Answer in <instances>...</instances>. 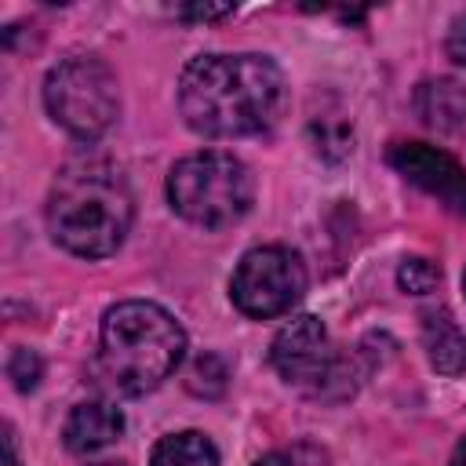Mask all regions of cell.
<instances>
[{
  "instance_id": "obj_6",
  "label": "cell",
  "mask_w": 466,
  "mask_h": 466,
  "mask_svg": "<svg viewBox=\"0 0 466 466\" xmlns=\"http://www.w3.org/2000/svg\"><path fill=\"white\" fill-rule=\"evenodd\" d=\"M302 291H306V266L295 251L280 244L251 248L229 280L233 306L255 320L288 313L302 299Z\"/></svg>"
},
{
  "instance_id": "obj_9",
  "label": "cell",
  "mask_w": 466,
  "mask_h": 466,
  "mask_svg": "<svg viewBox=\"0 0 466 466\" xmlns=\"http://www.w3.org/2000/svg\"><path fill=\"white\" fill-rule=\"evenodd\" d=\"M124 430V415L113 408V404H102V400H87V404H76L66 419V444L73 451H98L106 444H113Z\"/></svg>"
},
{
  "instance_id": "obj_10",
  "label": "cell",
  "mask_w": 466,
  "mask_h": 466,
  "mask_svg": "<svg viewBox=\"0 0 466 466\" xmlns=\"http://www.w3.org/2000/svg\"><path fill=\"white\" fill-rule=\"evenodd\" d=\"M422 346H426L430 364L441 375H462L466 371V335L444 309H433L422 317Z\"/></svg>"
},
{
  "instance_id": "obj_14",
  "label": "cell",
  "mask_w": 466,
  "mask_h": 466,
  "mask_svg": "<svg viewBox=\"0 0 466 466\" xmlns=\"http://www.w3.org/2000/svg\"><path fill=\"white\" fill-rule=\"evenodd\" d=\"M40 375H44V364H40V357H36L33 350L18 346V350L7 357V379L15 382V390H22V393L36 390Z\"/></svg>"
},
{
  "instance_id": "obj_17",
  "label": "cell",
  "mask_w": 466,
  "mask_h": 466,
  "mask_svg": "<svg viewBox=\"0 0 466 466\" xmlns=\"http://www.w3.org/2000/svg\"><path fill=\"white\" fill-rule=\"evenodd\" d=\"M255 466H299V459H295L291 451H269V455H262Z\"/></svg>"
},
{
  "instance_id": "obj_19",
  "label": "cell",
  "mask_w": 466,
  "mask_h": 466,
  "mask_svg": "<svg viewBox=\"0 0 466 466\" xmlns=\"http://www.w3.org/2000/svg\"><path fill=\"white\" fill-rule=\"evenodd\" d=\"M451 466H466V437L455 444V451H451Z\"/></svg>"
},
{
  "instance_id": "obj_13",
  "label": "cell",
  "mask_w": 466,
  "mask_h": 466,
  "mask_svg": "<svg viewBox=\"0 0 466 466\" xmlns=\"http://www.w3.org/2000/svg\"><path fill=\"white\" fill-rule=\"evenodd\" d=\"M437 280H441V269L430 258H404L400 269H397V284L408 295H426V291L437 288Z\"/></svg>"
},
{
  "instance_id": "obj_7",
  "label": "cell",
  "mask_w": 466,
  "mask_h": 466,
  "mask_svg": "<svg viewBox=\"0 0 466 466\" xmlns=\"http://www.w3.org/2000/svg\"><path fill=\"white\" fill-rule=\"evenodd\" d=\"M269 360H273V368H277V375L284 382H291V386H313L317 393L339 371V353L331 346V335L309 313L288 320L277 331V339L269 346Z\"/></svg>"
},
{
  "instance_id": "obj_15",
  "label": "cell",
  "mask_w": 466,
  "mask_h": 466,
  "mask_svg": "<svg viewBox=\"0 0 466 466\" xmlns=\"http://www.w3.org/2000/svg\"><path fill=\"white\" fill-rule=\"evenodd\" d=\"M448 58H455L459 66H466V15H459L448 29Z\"/></svg>"
},
{
  "instance_id": "obj_18",
  "label": "cell",
  "mask_w": 466,
  "mask_h": 466,
  "mask_svg": "<svg viewBox=\"0 0 466 466\" xmlns=\"http://www.w3.org/2000/svg\"><path fill=\"white\" fill-rule=\"evenodd\" d=\"M4 451H7V466H18V451H15V433H11V426L4 430Z\"/></svg>"
},
{
  "instance_id": "obj_5",
  "label": "cell",
  "mask_w": 466,
  "mask_h": 466,
  "mask_svg": "<svg viewBox=\"0 0 466 466\" xmlns=\"http://www.w3.org/2000/svg\"><path fill=\"white\" fill-rule=\"evenodd\" d=\"M44 106L76 138H98L120 109L116 76L95 55H73L58 62L44 80Z\"/></svg>"
},
{
  "instance_id": "obj_4",
  "label": "cell",
  "mask_w": 466,
  "mask_h": 466,
  "mask_svg": "<svg viewBox=\"0 0 466 466\" xmlns=\"http://www.w3.org/2000/svg\"><path fill=\"white\" fill-rule=\"evenodd\" d=\"M167 200L186 222L204 229H222L248 215L255 200V178L248 164L237 160L233 153L204 149L171 167Z\"/></svg>"
},
{
  "instance_id": "obj_21",
  "label": "cell",
  "mask_w": 466,
  "mask_h": 466,
  "mask_svg": "<svg viewBox=\"0 0 466 466\" xmlns=\"http://www.w3.org/2000/svg\"><path fill=\"white\" fill-rule=\"evenodd\" d=\"M462 288H466V273H462Z\"/></svg>"
},
{
  "instance_id": "obj_20",
  "label": "cell",
  "mask_w": 466,
  "mask_h": 466,
  "mask_svg": "<svg viewBox=\"0 0 466 466\" xmlns=\"http://www.w3.org/2000/svg\"><path fill=\"white\" fill-rule=\"evenodd\" d=\"M95 466H124V462H95Z\"/></svg>"
},
{
  "instance_id": "obj_3",
  "label": "cell",
  "mask_w": 466,
  "mask_h": 466,
  "mask_svg": "<svg viewBox=\"0 0 466 466\" xmlns=\"http://www.w3.org/2000/svg\"><path fill=\"white\" fill-rule=\"evenodd\" d=\"M102 368L124 393L157 390L186 353V331L157 302H116L102 317L98 331Z\"/></svg>"
},
{
  "instance_id": "obj_8",
  "label": "cell",
  "mask_w": 466,
  "mask_h": 466,
  "mask_svg": "<svg viewBox=\"0 0 466 466\" xmlns=\"http://www.w3.org/2000/svg\"><path fill=\"white\" fill-rule=\"evenodd\" d=\"M390 164L408 182H415L419 189L437 197L444 208L466 215V167L455 157H448L444 149H433L426 142H397V146H390Z\"/></svg>"
},
{
  "instance_id": "obj_1",
  "label": "cell",
  "mask_w": 466,
  "mask_h": 466,
  "mask_svg": "<svg viewBox=\"0 0 466 466\" xmlns=\"http://www.w3.org/2000/svg\"><path fill=\"white\" fill-rule=\"evenodd\" d=\"M284 73L266 55H200L178 80V109L208 138L269 131L284 113Z\"/></svg>"
},
{
  "instance_id": "obj_2",
  "label": "cell",
  "mask_w": 466,
  "mask_h": 466,
  "mask_svg": "<svg viewBox=\"0 0 466 466\" xmlns=\"http://www.w3.org/2000/svg\"><path fill=\"white\" fill-rule=\"evenodd\" d=\"M131 215L127 178L106 157H73L47 197L51 237L80 258L113 255L131 229Z\"/></svg>"
},
{
  "instance_id": "obj_11",
  "label": "cell",
  "mask_w": 466,
  "mask_h": 466,
  "mask_svg": "<svg viewBox=\"0 0 466 466\" xmlns=\"http://www.w3.org/2000/svg\"><path fill=\"white\" fill-rule=\"evenodd\" d=\"M415 113L437 127V131H455L466 124V87L459 80H426L415 91Z\"/></svg>"
},
{
  "instance_id": "obj_16",
  "label": "cell",
  "mask_w": 466,
  "mask_h": 466,
  "mask_svg": "<svg viewBox=\"0 0 466 466\" xmlns=\"http://www.w3.org/2000/svg\"><path fill=\"white\" fill-rule=\"evenodd\" d=\"M178 15H182V18H200V22H211V18H226V15H233V7H229V4H222V7H208V4L200 7V4H197V7H182Z\"/></svg>"
},
{
  "instance_id": "obj_12",
  "label": "cell",
  "mask_w": 466,
  "mask_h": 466,
  "mask_svg": "<svg viewBox=\"0 0 466 466\" xmlns=\"http://www.w3.org/2000/svg\"><path fill=\"white\" fill-rule=\"evenodd\" d=\"M149 466H218V451H215V444L204 433L186 430V433L164 437L153 448Z\"/></svg>"
}]
</instances>
